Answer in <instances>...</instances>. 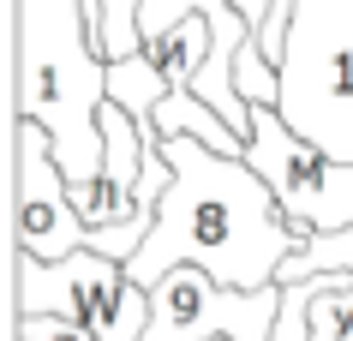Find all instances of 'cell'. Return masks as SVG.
Masks as SVG:
<instances>
[{
	"label": "cell",
	"mask_w": 353,
	"mask_h": 341,
	"mask_svg": "<svg viewBox=\"0 0 353 341\" xmlns=\"http://www.w3.org/2000/svg\"><path fill=\"white\" fill-rule=\"evenodd\" d=\"M156 144H162V138H156L150 120H132L120 102L102 108V174H96L84 192H72L78 216H84L90 227L132 222V209H138V180H144Z\"/></svg>",
	"instance_id": "52a82bcc"
},
{
	"label": "cell",
	"mask_w": 353,
	"mask_h": 341,
	"mask_svg": "<svg viewBox=\"0 0 353 341\" xmlns=\"http://www.w3.org/2000/svg\"><path fill=\"white\" fill-rule=\"evenodd\" d=\"M210 341H228V335H210Z\"/></svg>",
	"instance_id": "2e32d148"
},
{
	"label": "cell",
	"mask_w": 353,
	"mask_h": 341,
	"mask_svg": "<svg viewBox=\"0 0 353 341\" xmlns=\"http://www.w3.org/2000/svg\"><path fill=\"white\" fill-rule=\"evenodd\" d=\"M150 329L144 341H276V318H281V282L258 287V293H234L204 269H174L168 282L150 287Z\"/></svg>",
	"instance_id": "8992f818"
},
{
	"label": "cell",
	"mask_w": 353,
	"mask_h": 341,
	"mask_svg": "<svg viewBox=\"0 0 353 341\" xmlns=\"http://www.w3.org/2000/svg\"><path fill=\"white\" fill-rule=\"evenodd\" d=\"M144 54L168 72L174 90H198V72L210 66V19H204V12L180 19L174 30H162L156 42H144Z\"/></svg>",
	"instance_id": "9c48e42d"
},
{
	"label": "cell",
	"mask_w": 353,
	"mask_h": 341,
	"mask_svg": "<svg viewBox=\"0 0 353 341\" xmlns=\"http://www.w3.org/2000/svg\"><path fill=\"white\" fill-rule=\"evenodd\" d=\"M12 240L48 264L90 246V222L78 216L72 180L54 162V138L37 120H12Z\"/></svg>",
	"instance_id": "5b68a950"
},
{
	"label": "cell",
	"mask_w": 353,
	"mask_h": 341,
	"mask_svg": "<svg viewBox=\"0 0 353 341\" xmlns=\"http://www.w3.org/2000/svg\"><path fill=\"white\" fill-rule=\"evenodd\" d=\"M162 156L174 162V186L126 276L138 287H156L174 269H204L234 293L276 287L281 264L312 234L281 216L270 180L245 156H222L198 138H162Z\"/></svg>",
	"instance_id": "6da1fadb"
},
{
	"label": "cell",
	"mask_w": 353,
	"mask_h": 341,
	"mask_svg": "<svg viewBox=\"0 0 353 341\" xmlns=\"http://www.w3.org/2000/svg\"><path fill=\"white\" fill-rule=\"evenodd\" d=\"M312 300H317V276H305V282H281L276 341H312Z\"/></svg>",
	"instance_id": "5bb4252c"
},
{
	"label": "cell",
	"mask_w": 353,
	"mask_h": 341,
	"mask_svg": "<svg viewBox=\"0 0 353 341\" xmlns=\"http://www.w3.org/2000/svg\"><path fill=\"white\" fill-rule=\"evenodd\" d=\"M12 311L19 318H72L96 341H144L156 300H150V287L126 276V264H114L90 246L60 264L12 251Z\"/></svg>",
	"instance_id": "3957f363"
},
{
	"label": "cell",
	"mask_w": 353,
	"mask_h": 341,
	"mask_svg": "<svg viewBox=\"0 0 353 341\" xmlns=\"http://www.w3.org/2000/svg\"><path fill=\"white\" fill-rule=\"evenodd\" d=\"M305 276H353V234H312L281 264L276 282H305Z\"/></svg>",
	"instance_id": "7c38bea8"
},
{
	"label": "cell",
	"mask_w": 353,
	"mask_h": 341,
	"mask_svg": "<svg viewBox=\"0 0 353 341\" xmlns=\"http://www.w3.org/2000/svg\"><path fill=\"white\" fill-rule=\"evenodd\" d=\"M245 162L270 180L276 204L288 222L305 234H353V162L312 144L305 132L288 126L281 108H252V150Z\"/></svg>",
	"instance_id": "277c9868"
},
{
	"label": "cell",
	"mask_w": 353,
	"mask_h": 341,
	"mask_svg": "<svg viewBox=\"0 0 353 341\" xmlns=\"http://www.w3.org/2000/svg\"><path fill=\"white\" fill-rule=\"evenodd\" d=\"M312 341H353V276H317Z\"/></svg>",
	"instance_id": "4fadbf2b"
},
{
	"label": "cell",
	"mask_w": 353,
	"mask_h": 341,
	"mask_svg": "<svg viewBox=\"0 0 353 341\" xmlns=\"http://www.w3.org/2000/svg\"><path fill=\"white\" fill-rule=\"evenodd\" d=\"M90 0H12V54L19 102L12 120H37L54 138V162L72 192L102 174V108H108V60L90 37Z\"/></svg>",
	"instance_id": "7a4b0ae2"
},
{
	"label": "cell",
	"mask_w": 353,
	"mask_h": 341,
	"mask_svg": "<svg viewBox=\"0 0 353 341\" xmlns=\"http://www.w3.org/2000/svg\"><path fill=\"white\" fill-rule=\"evenodd\" d=\"M150 126H156V138H198V144H210V150H222V156H245L252 150L198 90H174L168 102H156Z\"/></svg>",
	"instance_id": "ba28073f"
},
{
	"label": "cell",
	"mask_w": 353,
	"mask_h": 341,
	"mask_svg": "<svg viewBox=\"0 0 353 341\" xmlns=\"http://www.w3.org/2000/svg\"><path fill=\"white\" fill-rule=\"evenodd\" d=\"M90 37L102 48V60H126V54H144V37H138V12L144 0H90Z\"/></svg>",
	"instance_id": "8fae6325"
},
{
	"label": "cell",
	"mask_w": 353,
	"mask_h": 341,
	"mask_svg": "<svg viewBox=\"0 0 353 341\" xmlns=\"http://www.w3.org/2000/svg\"><path fill=\"white\" fill-rule=\"evenodd\" d=\"M168 96H174V84H168V72H162L150 54L108 60V102H120L132 120H150L156 102H168Z\"/></svg>",
	"instance_id": "30bf717a"
},
{
	"label": "cell",
	"mask_w": 353,
	"mask_h": 341,
	"mask_svg": "<svg viewBox=\"0 0 353 341\" xmlns=\"http://www.w3.org/2000/svg\"><path fill=\"white\" fill-rule=\"evenodd\" d=\"M12 335H19V341H78V335H84V323H72V318H19Z\"/></svg>",
	"instance_id": "9a60e30c"
}]
</instances>
